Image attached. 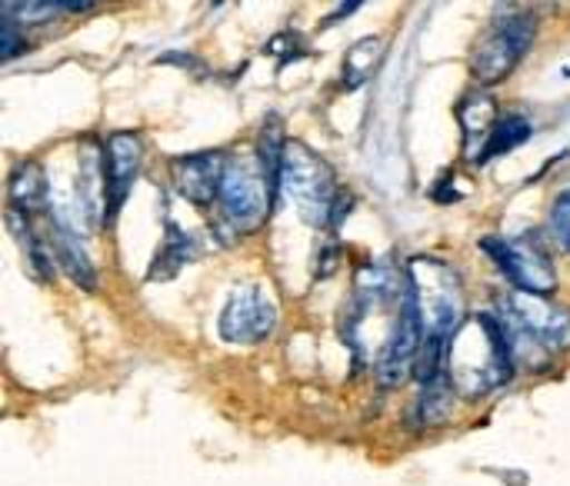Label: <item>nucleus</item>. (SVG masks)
Listing matches in <instances>:
<instances>
[{"instance_id":"11","label":"nucleus","mask_w":570,"mask_h":486,"mask_svg":"<svg viewBox=\"0 0 570 486\" xmlns=\"http://www.w3.org/2000/svg\"><path fill=\"white\" fill-rule=\"evenodd\" d=\"M458 120H461V130H464V153L471 163H481V153L494 133V127L501 123L498 117V107L488 93H468L458 107Z\"/></svg>"},{"instance_id":"13","label":"nucleus","mask_w":570,"mask_h":486,"mask_svg":"<svg viewBox=\"0 0 570 486\" xmlns=\"http://www.w3.org/2000/svg\"><path fill=\"white\" fill-rule=\"evenodd\" d=\"M254 157H257V167L267 180V190L271 197L277 200V190L284 184V160H287V150H284V127H281V117H267L261 133H257V147H254Z\"/></svg>"},{"instance_id":"16","label":"nucleus","mask_w":570,"mask_h":486,"mask_svg":"<svg viewBox=\"0 0 570 486\" xmlns=\"http://www.w3.org/2000/svg\"><path fill=\"white\" fill-rule=\"evenodd\" d=\"M381 53H384V47H381V40H377V37H364V40H357V43L351 47V53L344 57V80H347L351 87H357L364 77H371V73H374V67H377Z\"/></svg>"},{"instance_id":"20","label":"nucleus","mask_w":570,"mask_h":486,"mask_svg":"<svg viewBox=\"0 0 570 486\" xmlns=\"http://www.w3.org/2000/svg\"><path fill=\"white\" fill-rule=\"evenodd\" d=\"M0 17H3V13H0ZM23 47H27V43L20 40L17 23H13L10 17H3V30H0V60H13Z\"/></svg>"},{"instance_id":"5","label":"nucleus","mask_w":570,"mask_h":486,"mask_svg":"<svg viewBox=\"0 0 570 486\" xmlns=\"http://www.w3.org/2000/svg\"><path fill=\"white\" fill-rule=\"evenodd\" d=\"M220 210H224V220L237 230V234H250L257 230L271 207H274V197L267 190V180L257 167V157H230L227 160V173H224V184H220V197H217Z\"/></svg>"},{"instance_id":"19","label":"nucleus","mask_w":570,"mask_h":486,"mask_svg":"<svg viewBox=\"0 0 570 486\" xmlns=\"http://www.w3.org/2000/svg\"><path fill=\"white\" fill-rule=\"evenodd\" d=\"M548 234H551V240H554L561 250H568L570 254V190H564V194L554 200L551 217H548Z\"/></svg>"},{"instance_id":"10","label":"nucleus","mask_w":570,"mask_h":486,"mask_svg":"<svg viewBox=\"0 0 570 486\" xmlns=\"http://www.w3.org/2000/svg\"><path fill=\"white\" fill-rule=\"evenodd\" d=\"M227 153L220 150H200V153H184L170 160V180L197 207H207L220 197V184L227 173Z\"/></svg>"},{"instance_id":"8","label":"nucleus","mask_w":570,"mask_h":486,"mask_svg":"<svg viewBox=\"0 0 570 486\" xmlns=\"http://www.w3.org/2000/svg\"><path fill=\"white\" fill-rule=\"evenodd\" d=\"M284 184L291 187V194L304 204L307 220L321 224L324 214L337 204L334 190H331V173L321 160H314L304 147L287 150L284 160Z\"/></svg>"},{"instance_id":"21","label":"nucleus","mask_w":570,"mask_h":486,"mask_svg":"<svg viewBox=\"0 0 570 486\" xmlns=\"http://www.w3.org/2000/svg\"><path fill=\"white\" fill-rule=\"evenodd\" d=\"M94 3H77V0H70V3H60V10H67V13H87Z\"/></svg>"},{"instance_id":"14","label":"nucleus","mask_w":570,"mask_h":486,"mask_svg":"<svg viewBox=\"0 0 570 486\" xmlns=\"http://www.w3.org/2000/svg\"><path fill=\"white\" fill-rule=\"evenodd\" d=\"M50 247H53V260H57V267H60V270L77 284V287L94 290V284H97L94 267H90L87 254L80 250V244L70 237V230L57 227V230H53V237H50Z\"/></svg>"},{"instance_id":"6","label":"nucleus","mask_w":570,"mask_h":486,"mask_svg":"<svg viewBox=\"0 0 570 486\" xmlns=\"http://www.w3.org/2000/svg\"><path fill=\"white\" fill-rule=\"evenodd\" d=\"M424 320H421V310H417V300L411 294V287H404V297H401V317L394 324V334L381 354V364H377V377L381 384L387 387H397L404 384L407 374H414V364H417V354L424 347Z\"/></svg>"},{"instance_id":"2","label":"nucleus","mask_w":570,"mask_h":486,"mask_svg":"<svg viewBox=\"0 0 570 486\" xmlns=\"http://www.w3.org/2000/svg\"><path fill=\"white\" fill-rule=\"evenodd\" d=\"M407 287L417 300L424 334L438 337H454L458 327L464 324V307H461V290L458 277L434 257H417L407 267Z\"/></svg>"},{"instance_id":"15","label":"nucleus","mask_w":570,"mask_h":486,"mask_svg":"<svg viewBox=\"0 0 570 486\" xmlns=\"http://www.w3.org/2000/svg\"><path fill=\"white\" fill-rule=\"evenodd\" d=\"M531 133H534V127H531L528 117H521V113L501 117V123L494 127V133H491V140H488V147H484V153H481V163H488V160H494V157H501V153L518 150Z\"/></svg>"},{"instance_id":"7","label":"nucleus","mask_w":570,"mask_h":486,"mask_svg":"<svg viewBox=\"0 0 570 486\" xmlns=\"http://www.w3.org/2000/svg\"><path fill=\"white\" fill-rule=\"evenodd\" d=\"M274 327H277V304L257 287L234 290L220 314V337L227 344H261L274 334Z\"/></svg>"},{"instance_id":"9","label":"nucleus","mask_w":570,"mask_h":486,"mask_svg":"<svg viewBox=\"0 0 570 486\" xmlns=\"http://www.w3.org/2000/svg\"><path fill=\"white\" fill-rule=\"evenodd\" d=\"M140 157H144V143H140L137 133L117 130V133L107 137V147H104V177H107L104 224H110L120 214V207H124V200H127V194H130V187H134V180L140 173Z\"/></svg>"},{"instance_id":"17","label":"nucleus","mask_w":570,"mask_h":486,"mask_svg":"<svg viewBox=\"0 0 570 486\" xmlns=\"http://www.w3.org/2000/svg\"><path fill=\"white\" fill-rule=\"evenodd\" d=\"M190 260V244H187V237H180V230H170V237H167V244L157 250V264L150 267V280H157V277H170L177 267H184Z\"/></svg>"},{"instance_id":"3","label":"nucleus","mask_w":570,"mask_h":486,"mask_svg":"<svg viewBox=\"0 0 570 486\" xmlns=\"http://www.w3.org/2000/svg\"><path fill=\"white\" fill-rule=\"evenodd\" d=\"M538 33V17L528 10H508V17H494L488 33L478 40L471 53V70L481 83H501L514 73L521 57L528 53Z\"/></svg>"},{"instance_id":"12","label":"nucleus","mask_w":570,"mask_h":486,"mask_svg":"<svg viewBox=\"0 0 570 486\" xmlns=\"http://www.w3.org/2000/svg\"><path fill=\"white\" fill-rule=\"evenodd\" d=\"M7 200H10V210H17L23 217H33L47 207V177H43L40 163L23 160L13 167L10 184H7Z\"/></svg>"},{"instance_id":"4","label":"nucleus","mask_w":570,"mask_h":486,"mask_svg":"<svg viewBox=\"0 0 570 486\" xmlns=\"http://www.w3.org/2000/svg\"><path fill=\"white\" fill-rule=\"evenodd\" d=\"M501 274L511 280L514 290L534 294V297H551L558 287V270L554 260L538 234H518V237H488L481 244Z\"/></svg>"},{"instance_id":"18","label":"nucleus","mask_w":570,"mask_h":486,"mask_svg":"<svg viewBox=\"0 0 570 486\" xmlns=\"http://www.w3.org/2000/svg\"><path fill=\"white\" fill-rule=\"evenodd\" d=\"M3 17H10L17 27L23 23H47L60 13V3H50V0H27V3H3L0 7Z\"/></svg>"},{"instance_id":"1","label":"nucleus","mask_w":570,"mask_h":486,"mask_svg":"<svg viewBox=\"0 0 570 486\" xmlns=\"http://www.w3.org/2000/svg\"><path fill=\"white\" fill-rule=\"evenodd\" d=\"M448 367H451V387H458L468 397H484L504 387L514 374V354L501 317L478 314L464 320L451 337Z\"/></svg>"}]
</instances>
